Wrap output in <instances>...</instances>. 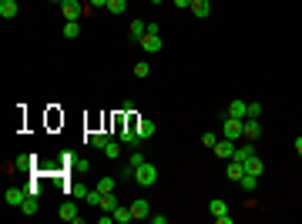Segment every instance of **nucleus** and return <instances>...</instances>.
Segmentation results:
<instances>
[{
  "label": "nucleus",
  "instance_id": "f257e3e1",
  "mask_svg": "<svg viewBox=\"0 0 302 224\" xmlns=\"http://www.w3.org/2000/svg\"><path fill=\"white\" fill-rule=\"evenodd\" d=\"M141 51H145V54H158V51H161V27H158V24H148V34H145V40H141Z\"/></svg>",
  "mask_w": 302,
  "mask_h": 224
},
{
  "label": "nucleus",
  "instance_id": "f03ea898",
  "mask_svg": "<svg viewBox=\"0 0 302 224\" xmlns=\"http://www.w3.org/2000/svg\"><path fill=\"white\" fill-rule=\"evenodd\" d=\"M134 181H138V188H151V184L158 181V168H154L151 161H145L141 168H134Z\"/></svg>",
  "mask_w": 302,
  "mask_h": 224
},
{
  "label": "nucleus",
  "instance_id": "7ed1b4c3",
  "mask_svg": "<svg viewBox=\"0 0 302 224\" xmlns=\"http://www.w3.org/2000/svg\"><path fill=\"white\" fill-rule=\"evenodd\" d=\"M84 10H88V7H84L81 0H64V3H60L64 20H81V17H84Z\"/></svg>",
  "mask_w": 302,
  "mask_h": 224
},
{
  "label": "nucleus",
  "instance_id": "20e7f679",
  "mask_svg": "<svg viewBox=\"0 0 302 224\" xmlns=\"http://www.w3.org/2000/svg\"><path fill=\"white\" fill-rule=\"evenodd\" d=\"M208 211H211V218H215L218 224H232V214H228V204H225V201L215 197V201L208 204Z\"/></svg>",
  "mask_w": 302,
  "mask_h": 224
},
{
  "label": "nucleus",
  "instance_id": "39448f33",
  "mask_svg": "<svg viewBox=\"0 0 302 224\" xmlns=\"http://www.w3.org/2000/svg\"><path fill=\"white\" fill-rule=\"evenodd\" d=\"M211 151H215V157H218V161H232V157H235V140H215V147H211Z\"/></svg>",
  "mask_w": 302,
  "mask_h": 224
},
{
  "label": "nucleus",
  "instance_id": "423d86ee",
  "mask_svg": "<svg viewBox=\"0 0 302 224\" xmlns=\"http://www.w3.org/2000/svg\"><path fill=\"white\" fill-rule=\"evenodd\" d=\"M57 218H60V221H71V224H84V218L77 214V207H74L71 201H64V204L57 207Z\"/></svg>",
  "mask_w": 302,
  "mask_h": 224
},
{
  "label": "nucleus",
  "instance_id": "0eeeda50",
  "mask_svg": "<svg viewBox=\"0 0 302 224\" xmlns=\"http://www.w3.org/2000/svg\"><path fill=\"white\" fill-rule=\"evenodd\" d=\"M242 138H248V140L262 138V124H259V117H245V124H242Z\"/></svg>",
  "mask_w": 302,
  "mask_h": 224
},
{
  "label": "nucleus",
  "instance_id": "6e6552de",
  "mask_svg": "<svg viewBox=\"0 0 302 224\" xmlns=\"http://www.w3.org/2000/svg\"><path fill=\"white\" fill-rule=\"evenodd\" d=\"M242 124H245V121H239V117H225V127H222V131H225V138H228V140H239L242 138Z\"/></svg>",
  "mask_w": 302,
  "mask_h": 224
},
{
  "label": "nucleus",
  "instance_id": "1a4fd4ad",
  "mask_svg": "<svg viewBox=\"0 0 302 224\" xmlns=\"http://www.w3.org/2000/svg\"><path fill=\"white\" fill-rule=\"evenodd\" d=\"M225 117H239V121H245V117H248V104H245V101H232V104L225 107Z\"/></svg>",
  "mask_w": 302,
  "mask_h": 224
},
{
  "label": "nucleus",
  "instance_id": "9d476101",
  "mask_svg": "<svg viewBox=\"0 0 302 224\" xmlns=\"http://www.w3.org/2000/svg\"><path fill=\"white\" fill-rule=\"evenodd\" d=\"M148 211H151V207H148V201H145V197H138V201L131 204V214H134V221H145V218H151Z\"/></svg>",
  "mask_w": 302,
  "mask_h": 224
},
{
  "label": "nucleus",
  "instance_id": "9b49d317",
  "mask_svg": "<svg viewBox=\"0 0 302 224\" xmlns=\"http://www.w3.org/2000/svg\"><path fill=\"white\" fill-rule=\"evenodd\" d=\"M145 34H148V24H141V20H134V24L128 27V37H131L134 44H141V40H145Z\"/></svg>",
  "mask_w": 302,
  "mask_h": 224
},
{
  "label": "nucleus",
  "instance_id": "f8f14e48",
  "mask_svg": "<svg viewBox=\"0 0 302 224\" xmlns=\"http://www.w3.org/2000/svg\"><path fill=\"white\" fill-rule=\"evenodd\" d=\"M17 14H20L17 0H0V17H3V20H10V17H17Z\"/></svg>",
  "mask_w": 302,
  "mask_h": 224
},
{
  "label": "nucleus",
  "instance_id": "ddd939ff",
  "mask_svg": "<svg viewBox=\"0 0 302 224\" xmlns=\"http://www.w3.org/2000/svg\"><path fill=\"white\" fill-rule=\"evenodd\" d=\"M225 174H228V181H235V184H239V181H242V174H245V164H242V161H228Z\"/></svg>",
  "mask_w": 302,
  "mask_h": 224
},
{
  "label": "nucleus",
  "instance_id": "4468645a",
  "mask_svg": "<svg viewBox=\"0 0 302 224\" xmlns=\"http://www.w3.org/2000/svg\"><path fill=\"white\" fill-rule=\"evenodd\" d=\"M134 127H138V138H141V140L154 138V121H148V117H145V121H138Z\"/></svg>",
  "mask_w": 302,
  "mask_h": 224
},
{
  "label": "nucleus",
  "instance_id": "2eb2a0df",
  "mask_svg": "<svg viewBox=\"0 0 302 224\" xmlns=\"http://www.w3.org/2000/svg\"><path fill=\"white\" fill-rule=\"evenodd\" d=\"M3 201H7V204H17V207H20V204L27 201V188H24V191H17V188H10V191L3 194Z\"/></svg>",
  "mask_w": 302,
  "mask_h": 224
},
{
  "label": "nucleus",
  "instance_id": "dca6fc26",
  "mask_svg": "<svg viewBox=\"0 0 302 224\" xmlns=\"http://www.w3.org/2000/svg\"><path fill=\"white\" fill-rule=\"evenodd\" d=\"M188 10H191L195 17H208V14H211V3H208V0H191V7H188Z\"/></svg>",
  "mask_w": 302,
  "mask_h": 224
},
{
  "label": "nucleus",
  "instance_id": "f3484780",
  "mask_svg": "<svg viewBox=\"0 0 302 224\" xmlns=\"http://www.w3.org/2000/svg\"><path fill=\"white\" fill-rule=\"evenodd\" d=\"M255 184H259V174H248V171H245L242 181H239V188L242 191H255Z\"/></svg>",
  "mask_w": 302,
  "mask_h": 224
},
{
  "label": "nucleus",
  "instance_id": "a211bd4d",
  "mask_svg": "<svg viewBox=\"0 0 302 224\" xmlns=\"http://www.w3.org/2000/svg\"><path fill=\"white\" fill-rule=\"evenodd\" d=\"M252 154H255V151H252V140H248V144H242V147H235V157H232V161H242V164H245V161L252 157Z\"/></svg>",
  "mask_w": 302,
  "mask_h": 224
},
{
  "label": "nucleus",
  "instance_id": "6ab92c4d",
  "mask_svg": "<svg viewBox=\"0 0 302 224\" xmlns=\"http://www.w3.org/2000/svg\"><path fill=\"white\" fill-rule=\"evenodd\" d=\"M97 207H101V211H111V214H114V207H118V197H114V191H111V194H101V204H97Z\"/></svg>",
  "mask_w": 302,
  "mask_h": 224
},
{
  "label": "nucleus",
  "instance_id": "aec40b11",
  "mask_svg": "<svg viewBox=\"0 0 302 224\" xmlns=\"http://www.w3.org/2000/svg\"><path fill=\"white\" fill-rule=\"evenodd\" d=\"M64 37H67V40H74V37H77V34H81V24H77V20H64Z\"/></svg>",
  "mask_w": 302,
  "mask_h": 224
},
{
  "label": "nucleus",
  "instance_id": "412c9836",
  "mask_svg": "<svg viewBox=\"0 0 302 224\" xmlns=\"http://www.w3.org/2000/svg\"><path fill=\"white\" fill-rule=\"evenodd\" d=\"M114 221H118V224H128V221H134V214H131V207H121V204H118V207H114Z\"/></svg>",
  "mask_w": 302,
  "mask_h": 224
},
{
  "label": "nucleus",
  "instance_id": "4be33fe9",
  "mask_svg": "<svg viewBox=\"0 0 302 224\" xmlns=\"http://www.w3.org/2000/svg\"><path fill=\"white\" fill-rule=\"evenodd\" d=\"M14 164H17V171H30V168H34V157H30V154H17Z\"/></svg>",
  "mask_w": 302,
  "mask_h": 224
},
{
  "label": "nucleus",
  "instance_id": "5701e85b",
  "mask_svg": "<svg viewBox=\"0 0 302 224\" xmlns=\"http://www.w3.org/2000/svg\"><path fill=\"white\" fill-rule=\"evenodd\" d=\"M262 168H265V164H262V161H259L255 154H252V157L245 161V171H248V174H262Z\"/></svg>",
  "mask_w": 302,
  "mask_h": 224
},
{
  "label": "nucleus",
  "instance_id": "b1692460",
  "mask_svg": "<svg viewBox=\"0 0 302 224\" xmlns=\"http://www.w3.org/2000/svg\"><path fill=\"white\" fill-rule=\"evenodd\" d=\"M20 211H24L27 218H34V214H37V197H30V194H27V201L20 204Z\"/></svg>",
  "mask_w": 302,
  "mask_h": 224
},
{
  "label": "nucleus",
  "instance_id": "393cba45",
  "mask_svg": "<svg viewBox=\"0 0 302 224\" xmlns=\"http://www.w3.org/2000/svg\"><path fill=\"white\" fill-rule=\"evenodd\" d=\"M104 10H111V14H124V10H128V0H108Z\"/></svg>",
  "mask_w": 302,
  "mask_h": 224
},
{
  "label": "nucleus",
  "instance_id": "a878e982",
  "mask_svg": "<svg viewBox=\"0 0 302 224\" xmlns=\"http://www.w3.org/2000/svg\"><path fill=\"white\" fill-rule=\"evenodd\" d=\"M97 191H101V194H111V191H114V177H101V181H97Z\"/></svg>",
  "mask_w": 302,
  "mask_h": 224
},
{
  "label": "nucleus",
  "instance_id": "bb28decb",
  "mask_svg": "<svg viewBox=\"0 0 302 224\" xmlns=\"http://www.w3.org/2000/svg\"><path fill=\"white\" fill-rule=\"evenodd\" d=\"M148 74H151V67L145 64V60H138V64H134V77H138V81H145Z\"/></svg>",
  "mask_w": 302,
  "mask_h": 224
},
{
  "label": "nucleus",
  "instance_id": "cd10ccee",
  "mask_svg": "<svg viewBox=\"0 0 302 224\" xmlns=\"http://www.w3.org/2000/svg\"><path fill=\"white\" fill-rule=\"evenodd\" d=\"M104 154H108V157H111V161H118V154H121L118 140H108V144H104Z\"/></svg>",
  "mask_w": 302,
  "mask_h": 224
},
{
  "label": "nucleus",
  "instance_id": "c85d7f7f",
  "mask_svg": "<svg viewBox=\"0 0 302 224\" xmlns=\"http://www.w3.org/2000/svg\"><path fill=\"white\" fill-rule=\"evenodd\" d=\"M108 134H91V147H97V151H104V144H108Z\"/></svg>",
  "mask_w": 302,
  "mask_h": 224
},
{
  "label": "nucleus",
  "instance_id": "c756f323",
  "mask_svg": "<svg viewBox=\"0 0 302 224\" xmlns=\"http://www.w3.org/2000/svg\"><path fill=\"white\" fill-rule=\"evenodd\" d=\"M128 164H131V168H141V164H145V154H138V151H134V154L128 157Z\"/></svg>",
  "mask_w": 302,
  "mask_h": 224
},
{
  "label": "nucleus",
  "instance_id": "7c9ffc66",
  "mask_svg": "<svg viewBox=\"0 0 302 224\" xmlns=\"http://www.w3.org/2000/svg\"><path fill=\"white\" fill-rule=\"evenodd\" d=\"M259 114H262V104H259V101H252V104H248V117H259Z\"/></svg>",
  "mask_w": 302,
  "mask_h": 224
},
{
  "label": "nucleus",
  "instance_id": "2f4dec72",
  "mask_svg": "<svg viewBox=\"0 0 302 224\" xmlns=\"http://www.w3.org/2000/svg\"><path fill=\"white\" fill-rule=\"evenodd\" d=\"M215 140H218L215 134H202V144H205V147H215Z\"/></svg>",
  "mask_w": 302,
  "mask_h": 224
},
{
  "label": "nucleus",
  "instance_id": "473e14b6",
  "mask_svg": "<svg viewBox=\"0 0 302 224\" xmlns=\"http://www.w3.org/2000/svg\"><path fill=\"white\" fill-rule=\"evenodd\" d=\"M91 7H108V0H88Z\"/></svg>",
  "mask_w": 302,
  "mask_h": 224
},
{
  "label": "nucleus",
  "instance_id": "72a5a7b5",
  "mask_svg": "<svg viewBox=\"0 0 302 224\" xmlns=\"http://www.w3.org/2000/svg\"><path fill=\"white\" fill-rule=\"evenodd\" d=\"M175 7H191V0H171Z\"/></svg>",
  "mask_w": 302,
  "mask_h": 224
},
{
  "label": "nucleus",
  "instance_id": "f704fd0d",
  "mask_svg": "<svg viewBox=\"0 0 302 224\" xmlns=\"http://www.w3.org/2000/svg\"><path fill=\"white\" fill-rule=\"evenodd\" d=\"M296 151H299V154H302V134H299V138H296Z\"/></svg>",
  "mask_w": 302,
  "mask_h": 224
},
{
  "label": "nucleus",
  "instance_id": "c9c22d12",
  "mask_svg": "<svg viewBox=\"0 0 302 224\" xmlns=\"http://www.w3.org/2000/svg\"><path fill=\"white\" fill-rule=\"evenodd\" d=\"M151 3H161V0H151Z\"/></svg>",
  "mask_w": 302,
  "mask_h": 224
},
{
  "label": "nucleus",
  "instance_id": "e433bc0d",
  "mask_svg": "<svg viewBox=\"0 0 302 224\" xmlns=\"http://www.w3.org/2000/svg\"><path fill=\"white\" fill-rule=\"evenodd\" d=\"M54 3H64V0H54Z\"/></svg>",
  "mask_w": 302,
  "mask_h": 224
},
{
  "label": "nucleus",
  "instance_id": "4c0bfd02",
  "mask_svg": "<svg viewBox=\"0 0 302 224\" xmlns=\"http://www.w3.org/2000/svg\"><path fill=\"white\" fill-rule=\"evenodd\" d=\"M299 157H302V154H299Z\"/></svg>",
  "mask_w": 302,
  "mask_h": 224
}]
</instances>
